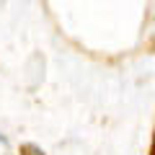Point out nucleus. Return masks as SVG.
<instances>
[{
	"label": "nucleus",
	"instance_id": "obj_1",
	"mask_svg": "<svg viewBox=\"0 0 155 155\" xmlns=\"http://www.w3.org/2000/svg\"><path fill=\"white\" fill-rule=\"evenodd\" d=\"M23 153H31V155H44L41 150L36 147V145H26V147H23Z\"/></svg>",
	"mask_w": 155,
	"mask_h": 155
}]
</instances>
